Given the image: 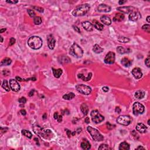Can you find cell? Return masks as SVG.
I'll list each match as a JSON object with an SVG mask.
<instances>
[{
  "instance_id": "cell-1",
  "label": "cell",
  "mask_w": 150,
  "mask_h": 150,
  "mask_svg": "<svg viewBox=\"0 0 150 150\" xmlns=\"http://www.w3.org/2000/svg\"><path fill=\"white\" fill-rule=\"evenodd\" d=\"M90 7L88 4L80 5L77 6L72 12V15L74 16H80L86 15L90 10Z\"/></svg>"
},
{
  "instance_id": "cell-2",
  "label": "cell",
  "mask_w": 150,
  "mask_h": 150,
  "mask_svg": "<svg viewBox=\"0 0 150 150\" xmlns=\"http://www.w3.org/2000/svg\"><path fill=\"white\" fill-rule=\"evenodd\" d=\"M42 40L41 38L36 36L31 37L28 40V45L31 48L37 50L40 49L42 46Z\"/></svg>"
},
{
  "instance_id": "cell-3",
  "label": "cell",
  "mask_w": 150,
  "mask_h": 150,
  "mask_svg": "<svg viewBox=\"0 0 150 150\" xmlns=\"http://www.w3.org/2000/svg\"><path fill=\"white\" fill-rule=\"evenodd\" d=\"M69 53L73 56L77 58H80L83 56V51L77 43H74L70 48Z\"/></svg>"
},
{
  "instance_id": "cell-4",
  "label": "cell",
  "mask_w": 150,
  "mask_h": 150,
  "mask_svg": "<svg viewBox=\"0 0 150 150\" xmlns=\"http://www.w3.org/2000/svg\"><path fill=\"white\" fill-rule=\"evenodd\" d=\"M88 132L90 133V135L91 136L92 138L96 141H103L104 137L103 135L100 133V132L96 128H93L91 126H89L87 128Z\"/></svg>"
},
{
  "instance_id": "cell-5",
  "label": "cell",
  "mask_w": 150,
  "mask_h": 150,
  "mask_svg": "<svg viewBox=\"0 0 150 150\" xmlns=\"http://www.w3.org/2000/svg\"><path fill=\"white\" fill-rule=\"evenodd\" d=\"M90 115L91 117L92 121L96 124L100 123V122H102L104 120V117L102 115H101L99 112L98 110H92L91 113H90Z\"/></svg>"
},
{
  "instance_id": "cell-6",
  "label": "cell",
  "mask_w": 150,
  "mask_h": 150,
  "mask_svg": "<svg viewBox=\"0 0 150 150\" xmlns=\"http://www.w3.org/2000/svg\"><path fill=\"white\" fill-rule=\"evenodd\" d=\"M76 89L79 92L84 95H89L91 92V89L90 87L83 84H77L76 86Z\"/></svg>"
},
{
  "instance_id": "cell-7",
  "label": "cell",
  "mask_w": 150,
  "mask_h": 150,
  "mask_svg": "<svg viewBox=\"0 0 150 150\" xmlns=\"http://www.w3.org/2000/svg\"><path fill=\"white\" fill-rule=\"evenodd\" d=\"M145 107L142 104L139 102H135L134 103L133 106V112L134 115H138L140 114H142L144 112Z\"/></svg>"
},
{
  "instance_id": "cell-8",
  "label": "cell",
  "mask_w": 150,
  "mask_h": 150,
  "mask_svg": "<svg viewBox=\"0 0 150 150\" xmlns=\"http://www.w3.org/2000/svg\"><path fill=\"white\" fill-rule=\"evenodd\" d=\"M117 121L121 125L128 126L131 122V118L128 115H120L117 118Z\"/></svg>"
},
{
  "instance_id": "cell-9",
  "label": "cell",
  "mask_w": 150,
  "mask_h": 150,
  "mask_svg": "<svg viewBox=\"0 0 150 150\" xmlns=\"http://www.w3.org/2000/svg\"><path fill=\"white\" fill-rule=\"evenodd\" d=\"M129 20L131 21H137L141 18V14L140 12L137 10V9L135 8L134 10L132 11L129 14Z\"/></svg>"
},
{
  "instance_id": "cell-10",
  "label": "cell",
  "mask_w": 150,
  "mask_h": 150,
  "mask_svg": "<svg viewBox=\"0 0 150 150\" xmlns=\"http://www.w3.org/2000/svg\"><path fill=\"white\" fill-rule=\"evenodd\" d=\"M115 59V53L113 52H109L106 56L104 61L105 63L111 65V64H113L114 63Z\"/></svg>"
},
{
  "instance_id": "cell-11",
  "label": "cell",
  "mask_w": 150,
  "mask_h": 150,
  "mask_svg": "<svg viewBox=\"0 0 150 150\" xmlns=\"http://www.w3.org/2000/svg\"><path fill=\"white\" fill-rule=\"evenodd\" d=\"M9 86L11 89L14 91H18L21 89V86L16 80L11 79L9 80Z\"/></svg>"
},
{
  "instance_id": "cell-12",
  "label": "cell",
  "mask_w": 150,
  "mask_h": 150,
  "mask_svg": "<svg viewBox=\"0 0 150 150\" xmlns=\"http://www.w3.org/2000/svg\"><path fill=\"white\" fill-rule=\"evenodd\" d=\"M47 46H48L49 48L51 50L53 49L55 46V43H56V40L55 39L54 36H53L52 35H48L47 37Z\"/></svg>"
},
{
  "instance_id": "cell-13",
  "label": "cell",
  "mask_w": 150,
  "mask_h": 150,
  "mask_svg": "<svg viewBox=\"0 0 150 150\" xmlns=\"http://www.w3.org/2000/svg\"><path fill=\"white\" fill-rule=\"evenodd\" d=\"M135 9V7H131V6H129V7H118L117 8L118 11H119L121 12L124 14H130L132 11L134 10Z\"/></svg>"
},
{
  "instance_id": "cell-14",
  "label": "cell",
  "mask_w": 150,
  "mask_h": 150,
  "mask_svg": "<svg viewBox=\"0 0 150 150\" xmlns=\"http://www.w3.org/2000/svg\"><path fill=\"white\" fill-rule=\"evenodd\" d=\"M132 75L136 79H139L142 76V73L141 70L138 67H135L132 71Z\"/></svg>"
},
{
  "instance_id": "cell-15",
  "label": "cell",
  "mask_w": 150,
  "mask_h": 150,
  "mask_svg": "<svg viewBox=\"0 0 150 150\" xmlns=\"http://www.w3.org/2000/svg\"><path fill=\"white\" fill-rule=\"evenodd\" d=\"M97 11L100 12H109L111 11V7L106 4H100L97 7Z\"/></svg>"
},
{
  "instance_id": "cell-16",
  "label": "cell",
  "mask_w": 150,
  "mask_h": 150,
  "mask_svg": "<svg viewBox=\"0 0 150 150\" xmlns=\"http://www.w3.org/2000/svg\"><path fill=\"white\" fill-rule=\"evenodd\" d=\"M136 130L140 133H145L147 132V127L143 123H138L136 126Z\"/></svg>"
},
{
  "instance_id": "cell-17",
  "label": "cell",
  "mask_w": 150,
  "mask_h": 150,
  "mask_svg": "<svg viewBox=\"0 0 150 150\" xmlns=\"http://www.w3.org/2000/svg\"><path fill=\"white\" fill-rule=\"evenodd\" d=\"M82 26H83V28L87 31L90 32L92 31L93 29V25L92 24L90 23L89 21H84L82 23Z\"/></svg>"
},
{
  "instance_id": "cell-18",
  "label": "cell",
  "mask_w": 150,
  "mask_h": 150,
  "mask_svg": "<svg viewBox=\"0 0 150 150\" xmlns=\"http://www.w3.org/2000/svg\"><path fill=\"white\" fill-rule=\"evenodd\" d=\"M41 133L43 137L46 139H50L52 137V132L51 130H45L43 131L42 130Z\"/></svg>"
},
{
  "instance_id": "cell-19",
  "label": "cell",
  "mask_w": 150,
  "mask_h": 150,
  "mask_svg": "<svg viewBox=\"0 0 150 150\" xmlns=\"http://www.w3.org/2000/svg\"><path fill=\"white\" fill-rule=\"evenodd\" d=\"M100 20L102 23L106 25H110L111 24V20L110 18L108 16H106V15H103V16H101Z\"/></svg>"
},
{
  "instance_id": "cell-20",
  "label": "cell",
  "mask_w": 150,
  "mask_h": 150,
  "mask_svg": "<svg viewBox=\"0 0 150 150\" xmlns=\"http://www.w3.org/2000/svg\"><path fill=\"white\" fill-rule=\"evenodd\" d=\"M80 146L81 148L84 150H88L90 149V148H91V145H90V142H89L86 139L83 140V141H82V143H81Z\"/></svg>"
},
{
  "instance_id": "cell-21",
  "label": "cell",
  "mask_w": 150,
  "mask_h": 150,
  "mask_svg": "<svg viewBox=\"0 0 150 150\" xmlns=\"http://www.w3.org/2000/svg\"><path fill=\"white\" fill-rule=\"evenodd\" d=\"M125 16L122 13H117L115 14V16L113 18V21L115 22H121V21H123L124 19Z\"/></svg>"
},
{
  "instance_id": "cell-22",
  "label": "cell",
  "mask_w": 150,
  "mask_h": 150,
  "mask_svg": "<svg viewBox=\"0 0 150 150\" xmlns=\"http://www.w3.org/2000/svg\"><path fill=\"white\" fill-rule=\"evenodd\" d=\"M117 51L118 53H119L120 54H124V53H130L131 52L130 49L127 48V49H125L124 47H123L122 46H118L117 48Z\"/></svg>"
},
{
  "instance_id": "cell-23",
  "label": "cell",
  "mask_w": 150,
  "mask_h": 150,
  "mask_svg": "<svg viewBox=\"0 0 150 150\" xmlns=\"http://www.w3.org/2000/svg\"><path fill=\"white\" fill-rule=\"evenodd\" d=\"M91 77H92V73H89L87 77H86V76H84V75L83 74H81V73L77 75V77L78 78L81 79L83 80V81H85V82H87V81L90 80L91 79Z\"/></svg>"
},
{
  "instance_id": "cell-24",
  "label": "cell",
  "mask_w": 150,
  "mask_h": 150,
  "mask_svg": "<svg viewBox=\"0 0 150 150\" xmlns=\"http://www.w3.org/2000/svg\"><path fill=\"white\" fill-rule=\"evenodd\" d=\"M121 64L125 67H129L132 65V61L128 58H124L121 60Z\"/></svg>"
},
{
  "instance_id": "cell-25",
  "label": "cell",
  "mask_w": 150,
  "mask_h": 150,
  "mask_svg": "<svg viewBox=\"0 0 150 150\" xmlns=\"http://www.w3.org/2000/svg\"><path fill=\"white\" fill-rule=\"evenodd\" d=\"M80 110L83 113V115H86L89 113V107L86 103H83L80 106Z\"/></svg>"
},
{
  "instance_id": "cell-26",
  "label": "cell",
  "mask_w": 150,
  "mask_h": 150,
  "mask_svg": "<svg viewBox=\"0 0 150 150\" xmlns=\"http://www.w3.org/2000/svg\"><path fill=\"white\" fill-rule=\"evenodd\" d=\"M52 72H53V74L56 78H59L63 73V71L61 69H55L54 68H52Z\"/></svg>"
},
{
  "instance_id": "cell-27",
  "label": "cell",
  "mask_w": 150,
  "mask_h": 150,
  "mask_svg": "<svg viewBox=\"0 0 150 150\" xmlns=\"http://www.w3.org/2000/svg\"><path fill=\"white\" fill-rule=\"evenodd\" d=\"M93 25L95 28L97 29L99 31H102L104 28V26H103V24L100 23L99 21H96V20H93Z\"/></svg>"
},
{
  "instance_id": "cell-28",
  "label": "cell",
  "mask_w": 150,
  "mask_h": 150,
  "mask_svg": "<svg viewBox=\"0 0 150 150\" xmlns=\"http://www.w3.org/2000/svg\"><path fill=\"white\" fill-rule=\"evenodd\" d=\"M145 96V92L143 90H138L135 92V97H136V99H142Z\"/></svg>"
},
{
  "instance_id": "cell-29",
  "label": "cell",
  "mask_w": 150,
  "mask_h": 150,
  "mask_svg": "<svg viewBox=\"0 0 150 150\" xmlns=\"http://www.w3.org/2000/svg\"><path fill=\"white\" fill-rule=\"evenodd\" d=\"M103 51H104L103 48L100 47V46L99 45H97V44H96V45H94L93 47V51L95 53H97V54L102 53Z\"/></svg>"
},
{
  "instance_id": "cell-30",
  "label": "cell",
  "mask_w": 150,
  "mask_h": 150,
  "mask_svg": "<svg viewBox=\"0 0 150 150\" xmlns=\"http://www.w3.org/2000/svg\"><path fill=\"white\" fill-rule=\"evenodd\" d=\"M119 150H129L130 145L127 142H122L119 146Z\"/></svg>"
},
{
  "instance_id": "cell-31",
  "label": "cell",
  "mask_w": 150,
  "mask_h": 150,
  "mask_svg": "<svg viewBox=\"0 0 150 150\" xmlns=\"http://www.w3.org/2000/svg\"><path fill=\"white\" fill-rule=\"evenodd\" d=\"M12 63V60L10 58H6L4 59L1 62V66H8Z\"/></svg>"
},
{
  "instance_id": "cell-32",
  "label": "cell",
  "mask_w": 150,
  "mask_h": 150,
  "mask_svg": "<svg viewBox=\"0 0 150 150\" xmlns=\"http://www.w3.org/2000/svg\"><path fill=\"white\" fill-rule=\"evenodd\" d=\"M75 97V95L73 93H69L68 94H66L63 96V99L65 100H72Z\"/></svg>"
},
{
  "instance_id": "cell-33",
  "label": "cell",
  "mask_w": 150,
  "mask_h": 150,
  "mask_svg": "<svg viewBox=\"0 0 150 150\" xmlns=\"http://www.w3.org/2000/svg\"><path fill=\"white\" fill-rule=\"evenodd\" d=\"M22 135H24V136H25L26 137L28 138H31L32 137V133H31L30 131H29L26 130H22Z\"/></svg>"
},
{
  "instance_id": "cell-34",
  "label": "cell",
  "mask_w": 150,
  "mask_h": 150,
  "mask_svg": "<svg viewBox=\"0 0 150 150\" xmlns=\"http://www.w3.org/2000/svg\"><path fill=\"white\" fill-rule=\"evenodd\" d=\"M2 88H4V89L6 90V91H10V88H9V84H8L7 80H4L3 81V82H2Z\"/></svg>"
},
{
  "instance_id": "cell-35",
  "label": "cell",
  "mask_w": 150,
  "mask_h": 150,
  "mask_svg": "<svg viewBox=\"0 0 150 150\" xmlns=\"http://www.w3.org/2000/svg\"><path fill=\"white\" fill-rule=\"evenodd\" d=\"M71 62V59L68 58L67 56H63L61 57V59L59 61V62L61 63H67Z\"/></svg>"
},
{
  "instance_id": "cell-36",
  "label": "cell",
  "mask_w": 150,
  "mask_h": 150,
  "mask_svg": "<svg viewBox=\"0 0 150 150\" xmlns=\"http://www.w3.org/2000/svg\"><path fill=\"white\" fill-rule=\"evenodd\" d=\"M53 117H54V118L55 119V120H56L58 122H60L62 121V116L60 115H59L58 112H55L54 113Z\"/></svg>"
},
{
  "instance_id": "cell-37",
  "label": "cell",
  "mask_w": 150,
  "mask_h": 150,
  "mask_svg": "<svg viewBox=\"0 0 150 150\" xmlns=\"http://www.w3.org/2000/svg\"><path fill=\"white\" fill-rule=\"evenodd\" d=\"M118 40L120 42L127 43L130 41V39L127 37H125V36H120L118 38Z\"/></svg>"
},
{
  "instance_id": "cell-38",
  "label": "cell",
  "mask_w": 150,
  "mask_h": 150,
  "mask_svg": "<svg viewBox=\"0 0 150 150\" xmlns=\"http://www.w3.org/2000/svg\"><path fill=\"white\" fill-rule=\"evenodd\" d=\"M42 22V18L40 16H35L34 19V22L35 25H40Z\"/></svg>"
},
{
  "instance_id": "cell-39",
  "label": "cell",
  "mask_w": 150,
  "mask_h": 150,
  "mask_svg": "<svg viewBox=\"0 0 150 150\" xmlns=\"http://www.w3.org/2000/svg\"><path fill=\"white\" fill-rule=\"evenodd\" d=\"M142 30H144V31L147 32V33L150 32V25L149 24H146L144 25L142 27Z\"/></svg>"
},
{
  "instance_id": "cell-40",
  "label": "cell",
  "mask_w": 150,
  "mask_h": 150,
  "mask_svg": "<svg viewBox=\"0 0 150 150\" xmlns=\"http://www.w3.org/2000/svg\"><path fill=\"white\" fill-rule=\"evenodd\" d=\"M27 12H28V14H29V15L31 16V18H33V17L35 18V12H34V11L32 10V9H28V10H27Z\"/></svg>"
},
{
  "instance_id": "cell-41",
  "label": "cell",
  "mask_w": 150,
  "mask_h": 150,
  "mask_svg": "<svg viewBox=\"0 0 150 150\" xmlns=\"http://www.w3.org/2000/svg\"><path fill=\"white\" fill-rule=\"evenodd\" d=\"M109 147L108 146V145L107 144H103L100 145L99 147V150H109Z\"/></svg>"
},
{
  "instance_id": "cell-42",
  "label": "cell",
  "mask_w": 150,
  "mask_h": 150,
  "mask_svg": "<svg viewBox=\"0 0 150 150\" xmlns=\"http://www.w3.org/2000/svg\"><path fill=\"white\" fill-rule=\"evenodd\" d=\"M33 8H34V9H35V10H36V11H37L39 12H40V13L43 12V11H44L43 8H42V7H33Z\"/></svg>"
},
{
  "instance_id": "cell-43",
  "label": "cell",
  "mask_w": 150,
  "mask_h": 150,
  "mask_svg": "<svg viewBox=\"0 0 150 150\" xmlns=\"http://www.w3.org/2000/svg\"><path fill=\"white\" fill-rule=\"evenodd\" d=\"M131 134H132V135L133 136V137H134L135 139H136V140H137V139L139 138V135H138L137 133L135 131H134V130L132 131Z\"/></svg>"
},
{
  "instance_id": "cell-44",
  "label": "cell",
  "mask_w": 150,
  "mask_h": 150,
  "mask_svg": "<svg viewBox=\"0 0 150 150\" xmlns=\"http://www.w3.org/2000/svg\"><path fill=\"white\" fill-rule=\"evenodd\" d=\"M18 102L19 103H21V104H25V103L27 102V99H25V97H21V98L19 99L18 100Z\"/></svg>"
},
{
  "instance_id": "cell-45",
  "label": "cell",
  "mask_w": 150,
  "mask_h": 150,
  "mask_svg": "<svg viewBox=\"0 0 150 150\" xmlns=\"http://www.w3.org/2000/svg\"><path fill=\"white\" fill-rule=\"evenodd\" d=\"M15 39L14 38H11L10 40H9V46H12L14 43H15Z\"/></svg>"
},
{
  "instance_id": "cell-46",
  "label": "cell",
  "mask_w": 150,
  "mask_h": 150,
  "mask_svg": "<svg viewBox=\"0 0 150 150\" xmlns=\"http://www.w3.org/2000/svg\"><path fill=\"white\" fill-rule=\"evenodd\" d=\"M145 63H146V66L148 67H150V56H148L147 59H146V61H145Z\"/></svg>"
},
{
  "instance_id": "cell-47",
  "label": "cell",
  "mask_w": 150,
  "mask_h": 150,
  "mask_svg": "<svg viewBox=\"0 0 150 150\" xmlns=\"http://www.w3.org/2000/svg\"><path fill=\"white\" fill-rule=\"evenodd\" d=\"M107 128L109 130H112L113 128H114L115 127V125H112L110 123H109V122H107Z\"/></svg>"
},
{
  "instance_id": "cell-48",
  "label": "cell",
  "mask_w": 150,
  "mask_h": 150,
  "mask_svg": "<svg viewBox=\"0 0 150 150\" xmlns=\"http://www.w3.org/2000/svg\"><path fill=\"white\" fill-rule=\"evenodd\" d=\"M65 130L66 131V133H67V136H68V137L69 138L71 137V135H72V132L71 131L69 130H67V129H66Z\"/></svg>"
},
{
  "instance_id": "cell-49",
  "label": "cell",
  "mask_w": 150,
  "mask_h": 150,
  "mask_svg": "<svg viewBox=\"0 0 150 150\" xmlns=\"http://www.w3.org/2000/svg\"><path fill=\"white\" fill-rule=\"evenodd\" d=\"M6 2L7 3L9 4H16L18 2V1H7Z\"/></svg>"
},
{
  "instance_id": "cell-50",
  "label": "cell",
  "mask_w": 150,
  "mask_h": 150,
  "mask_svg": "<svg viewBox=\"0 0 150 150\" xmlns=\"http://www.w3.org/2000/svg\"><path fill=\"white\" fill-rule=\"evenodd\" d=\"M73 28H74V29L76 31V32H77L78 33H80V29L79 27H77V26H73Z\"/></svg>"
},
{
  "instance_id": "cell-51",
  "label": "cell",
  "mask_w": 150,
  "mask_h": 150,
  "mask_svg": "<svg viewBox=\"0 0 150 150\" xmlns=\"http://www.w3.org/2000/svg\"><path fill=\"white\" fill-rule=\"evenodd\" d=\"M115 111L117 113H120L121 111V109L119 107H117L115 108Z\"/></svg>"
},
{
  "instance_id": "cell-52",
  "label": "cell",
  "mask_w": 150,
  "mask_h": 150,
  "mask_svg": "<svg viewBox=\"0 0 150 150\" xmlns=\"http://www.w3.org/2000/svg\"><path fill=\"white\" fill-rule=\"evenodd\" d=\"M102 89H103V90L104 91V92H107V91H109V87H106V86L103 87L102 88Z\"/></svg>"
},
{
  "instance_id": "cell-53",
  "label": "cell",
  "mask_w": 150,
  "mask_h": 150,
  "mask_svg": "<svg viewBox=\"0 0 150 150\" xmlns=\"http://www.w3.org/2000/svg\"><path fill=\"white\" fill-rule=\"evenodd\" d=\"M20 113H21V114H22V115H25L26 114H27V112H26V111L25 110H21V111H20Z\"/></svg>"
},
{
  "instance_id": "cell-54",
  "label": "cell",
  "mask_w": 150,
  "mask_h": 150,
  "mask_svg": "<svg viewBox=\"0 0 150 150\" xmlns=\"http://www.w3.org/2000/svg\"><path fill=\"white\" fill-rule=\"evenodd\" d=\"M34 91H35V90H32L30 92H29V96H30V97H31V96H32L33 95H34Z\"/></svg>"
},
{
  "instance_id": "cell-55",
  "label": "cell",
  "mask_w": 150,
  "mask_h": 150,
  "mask_svg": "<svg viewBox=\"0 0 150 150\" xmlns=\"http://www.w3.org/2000/svg\"><path fill=\"white\" fill-rule=\"evenodd\" d=\"M84 121H85L86 123V124H89V122H90V119H89V117H86V118H85V120H84Z\"/></svg>"
},
{
  "instance_id": "cell-56",
  "label": "cell",
  "mask_w": 150,
  "mask_h": 150,
  "mask_svg": "<svg viewBox=\"0 0 150 150\" xmlns=\"http://www.w3.org/2000/svg\"><path fill=\"white\" fill-rule=\"evenodd\" d=\"M126 2H127V1H119L118 4L120 5H122V4H123L126 3Z\"/></svg>"
},
{
  "instance_id": "cell-57",
  "label": "cell",
  "mask_w": 150,
  "mask_h": 150,
  "mask_svg": "<svg viewBox=\"0 0 150 150\" xmlns=\"http://www.w3.org/2000/svg\"><path fill=\"white\" fill-rule=\"evenodd\" d=\"M137 150H145V148L144 147H141V146H139L137 148Z\"/></svg>"
},
{
  "instance_id": "cell-58",
  "label": "cell",
  "mask_w": 150,
  "mask_h": 150,
  "mask_svg": "<svg viewBox=\"0 0 150 150\" xmlns=\"http://www.w3.org/2000/svg\"><path fill=\"white\" fill-rule=\"evenodd\" d=\"M6 31V29L5 28H4V29H1V30H0V32L1 33H3L4 32H5Z\"/></svg>"
},
{
  "instance_id": "cell-59",
  "label": "cell",
  "mask_w": 150,
  "mask_h": 150,
  "mask_svg": "<svg viewBox=\"0 0 150 150\" xmlns=\"http://www.w3.org/2000/svg\"><path fill=\"white\" fill-rule=\"evenodd\" d=\"M77 133H78V134H79V133H81V131H82V128H78V129H77Z\"/></svg>"
},
{
  "instance_id": "cell-60",
  "label": "cell",
  "mask_w": 150,
  "mask_h": 150,
  "mask_svg": "<svg viewBox=\"0 0 150 150\" xmlns=\"http://www.w3.org/2000/svg\"><path fill=\"white\" fill-rule=\"evenodd\" d=\"M150 16H147V21L148 22V23H150Z\"/></svg>"
},
{
  "instance_id": "cell-61",
  "label": "cell",
  "mask_w": 150,
  "mask_h": 150,
  "mask_svg": "<svg viewBox=\"0 0 150 150\" xmlns=\"http://www.w3.org/2000/svg\"><path fill=\"white\" fill-rule=\"evenodd\" d=\"M1 42H3V38H2V36H1Z\"/></svg>"
},
{
  "instance_id": "cell-62",
  "label": "cell",
  "mask_w": 150,
  "mask_h": 150,
  "mask_svg": "<svg viewBox=\"0 0 150 150\" xmlns=\"http://www.w3.org/2000/svg\"><path fill=\"white\" fill-rule=\"evenodd\" d=\"M150 120H148V126H150Z\"/></svg>"
}]
</instances>
